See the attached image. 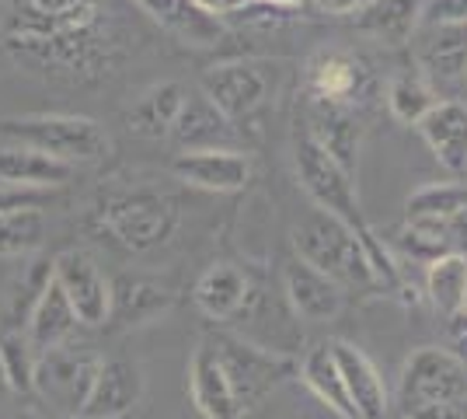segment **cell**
<instances>
[{"instance_id":"39","label":"cell","mask_w":467,"mask_h":419,"mask_svg":"<svg viewBox=\"0 0 467 419\" xmlns=\"http://www.w3.org/2000/svg\"><path fill=\"white\" fill-rule=\"evenodd\" d=\"M265 4H275V7H286V11H304L311 0H265Z\"/></svg>"},{"instance_id":"2","label":"cell","mask_w":467,"mask_h":419,"mask_svg":"<svg viewBox=\"0 0 467 419\" xmlns=\"http://www.w3.org/2000/svg\"><path fill=\"white\" fill-rule=\"evenodd\" d=\"M0 137L39 147L67 164H95L112 154V137L88 116H18L0 122Z\"/></svg>"},{"instance_id":"32","label":"cell","mask_w":467,"mask_h":419,"mask_svg":"<svg viewBox=\"0 0 467 419\" xmlns=\"http://www.w3.org/2000/svg\"><path fill=\"white\" fill-rule=\"evenodd\" d=\"M46 220L42 210H21L11 217H0V256H28L42 245Z\"/></svg>"},{"instance_id":"26","label":"cell","mask_w":467,"mask_h":419,"mask_svg":"<svg viewBox=\"0 0 467 419\" xmlns=\"http://www.w3.org/2000/svg\"><path fill=\"white\" fill-rule=\"evenodd\" d=\"M189 99V91L178 84V80H168V84H157L150 88L143 99H137V105L130 109V130L140 133V137H171L178 116H182V105Z\"/></svg>"},{"instance_id":"14","label":"cell","mask_w":467,"mask_h":419,"mask_svg":"<svg viewBox=\"0 0 467 419\" xmlns=\"http://www.w3.org/2000/svg\"><path fill=\"white\" fill-rule=\"evenodd\" d=\"M143 371L126 357H101L91 399L84 405V416L91 419H126L143 399Z\"/></svg>"},{"instance_id":"31","label":"cell","mask_w":467,"mask_h":419,"mask_svg":"<svg viewBox=\"0 0 467 419\" xmlns=\"http://www.w3.org/2000/svg\"><path fill=\"white\" fill-rule=\"evenodd\" d=\"M36 367H39V353L25 332H7L0 340V378L11 392H32Z\"/></svg>"},{"instance_id":"24","label":"cell","mask_w":467,"mask_h":419,"mask_svg":"<svg viewBox=\"0 0 467 419\" xmlns=\"http://www.w3.org/2000/svg\"><path fill=\"white\" fill-rule=\"evenodd\" d=\"M175 294L147 277H119L112 283V315L119 325H147L171 308Z\"/></svg>"},{"instance_id":"35","label":"cell","mask_w":467,"mask_h":419,"mask_svg":"<svg viewBox=\"0 0 467 419\" xmlns=\"http://www.w3.org/2000/svg\"><path fill=\"white\" fill-rule=\"evenodd\" d=\"M195 7L202 11V15H210V18L223 21V18H234L241 7H248L252 0H192Z\"/></svg>"},{"instance_id":"37","label":"cell","mask_w":467,"mask_h":419,"mask_svg":"<svg viewBox=\"0 0 467 419\" xmlns=\"http://www.w3.org/2000/svg\"><path fill=\"white\" fill-rule=\"evenodd\" d=\"M447 241H450V252H457V256L467 259V210L457 214L453 220H447Z\"/></svg>"},{"instance_id":"23","label":"cell","mask_w":467,"mask_h":419,"mask_svg":"<svg viewBox=\"0 0 467 419\" xmlns=\"http://www.w3.org/2000/svg\"><path fill=\"white\" fill-rule=\"evenodd\" d=\"M352 25L377 42L405 46L422 25V0H367L352 15Z\"/></svg>"},{"instance_id":"18","label":"cell","mask_w":467,"mask_h":419,"mask_svg":"<svg viewBox=\"0 0 467 419\" xmlns=\"http://www.w3.org/2000/svg\"><path fill=\"white\" fill-rule=\"evenodd\" d=\"M419 137L453 175H467V105L457 99H443L429 109L419 126Z\"/></svg>"},{"instance_id":"38","label":"cell","mask_w":467,"mask_h":419,"mask_svg":"<svg viewBox=\"0 0 467 419\" xmlns=\"http://www.w3.org/2000/svg\"><path fill=\"white\" fill-rule=\"evenodd\" d=\"M314 7H321V11H325V15H356V11H359V7H363V4H367V0H311Z\"/></svg>"},{"instance_id":"30","label":"cell","mask_w":467,"mask_h":419,"mask_svg":"<svg viewBox=\"0 0 467 419\" xmlns=\"http://www.w3.org/2000/svg\"><path fill=\"white\" fill-rule=\"evenodd\" d=\"M436 101H443V99L436 95V88H432L419 70L398 74V78L388 84V109L398 122L419 126V122L429 116V109H432Z\"/></svg>"},{"instance_id":"40","label":"cell","mask_w":467,"mask_h":419,"mask_svg":"<svg viewBox=\"0 0 467 419\" xmlns=\"http://www.w3.org/2000/svg\"><path fill=\"white\" fill-rule=\"evenodd\" d=\"M4 419H42L39 413H28V409H25V413H11V416H4Z\"/></svg>"},{"instance_id":"41","label":"cell","mask_w":467,"mask_h":419,"mask_svg":"<svg viewBox=\"0 0 467 419\" xmlns=\"http://www.w3.org/2000/svg\"><path fill=\"white\" fill-rule=\"evenodd\" d=\"M74 419H91V416H74ZM126 419H130V416H126Z\"/></svg>"},{"instance_id":"11","label":"cell","mask_w":467,"mask_h":419,"mask_svg":"<svg viewBox=\"0 0 467 419\" xmlns=\"http://www.w3.org/2000/svg\"><path fill=\"white\" fill-rule=\"evenodd\" d=\"M373 78L367 63L352 57L346 49H321L307 60V74H304V95L321 101H338V105H352L370 95Z\"/></svg>"},{"instance_id":"22","label":"cell","mask_w":467,"mask_h":419,"mask_svg":"<svg viewBox=\"0 0 467 419\" xmlns=\"http://www.w3.org/2000/svg\"><path fill=\"white\" fill-rule=\"evenodd\" d=\"M171 140H175L182 151L227 147L234 140V122L202 91H189V99L182 105V116H178L175 130H171Z\"/></svg>"},{"instance_id":"34","label":"cell","mask_w":467,"mask_h":419,"mask_svg":"<svg viewBox=\"0 0 467 419\" xmlns=\"http://www.w3.org/2000/svg\"><path fill=\"white\" fill-rule=\"evenodd\" d=\"M46 193L39 189H18V185H0V217H11L21 210H39Z\"/></svg>"},{"instance_id":"16","label":"cell","mask_w":467,"mask_h":419,"mask_svg":"<svg viewBox=\"0 0 467 419\" xmlns=\"http://www.w3.org/2000/svg\"><path fill=\"white\" fill-rule=\"evenodd\" d=\"M331 350H335V360H338V371H342V381H346V395H349L352 409H356V419H388L390 395L380 371L373 367V360L359 346H352L346 340H335Z\"/></svg>"},{"instance_id":"27","label":"cell","mask_w":467,"mask_h":419,"mask_svg":"<svg viewBox=\"0 0 467 419\" xmlns=\"http://www.w3.org/2000/svg\"><path fill=\"white\" fill-rule=\"evenodd\" d=\"M300 381L311 388L314 399L321 405H328L331 413H338L342 419H356V409H352L349 395H346V381H342L331 342H321V346L307 350V357L300 360Z\"/></svg>"},{"instance_id":"5","label":"cell","mask_w":467,"mask_h":419,"mask_svg":"<svg viewBox=\"0 0 467 419\" xmlns=\"http://www.w3.org/2000/svg\"><path fill=\"white\" fill-rule=\"evenodd\" d=\"M467 399V360L457 357L453 350L440 346H422L415 350L398 378V405L401 413H422L432 405H450V402Z\"/></svg>"},{"instance_id":"12","label":"cell","mask_w":467,"mask_h":419,"mask_svg":"<svg viewBox=\"0 0 467 419\" xmlns=\"http://www.w3.org/2000/svg\"><path fill=\"white\" fill-rule=\"evenodd\" d=\"M314 143H321L331 158L342 168H349L356 175V161H359V140H363V126L352 105H338V101H321L304 95V112L296 122Z\"/></svg>"},{"instance_id":"33","label":"cell","mask_w":467,"mask_h":419,"mask_svg":"<svg viewBox=\"0 0 467 419\" xmlns=\"http://www.w3.org/2000/svg\"><path fill=\"white\" fill-rule=\"evenodd\" d=\"M422 25H467V0H422Z\"/></svg>"},{"instance_id":"28","label":"cell","mask_w":467,"mask_h":419,"mask_svg":"<svg viewBox=\"0 0 467 419\" xmlns=\"http://www.w3.org/2000/svg\"><path fill=\"white\" fill-rule=\"evenodd\" d=\"M426 298L443 315L457 319L467 311V259L450 252L426 266Z\"/></svg>"},{"instance_id":"19","label":"cell","mask_w":467,"mask_h":419,"mask_svg":"<svg viewBox=\"0 0 467 419\" xmlns=\"http://www.w3.org/2000/svg\"><path fill=\"white\" fill-rule=\"evenodd\" d=\"M78 175L74 164L46 154L39 147H28V143H15L7 140L0 147V185H18V189H59Z\"/></svg>"},{"instance_id":"36","label":"cell","mask_w":467,"mask_h":419,"mask_svg":"<svg viewBox=\"0 0 467 419\" xmlns=\"http://www.w3.org/2000/svg\"><path fill=\"white\" fill-rule=\"evenodd\" d=\"M405 419H467V399L450 402V405H432V409H422V413H409Z\"/></svg>"},{"instance_id":"17","label":"cell","mask_w":467,"mask_h":419,"mask_svg":"<svg viewBox=\"0 0 467 419\" xmlns=\"http://www.w3.org/2000/svg\"><path fill=\"white\" fill-rule=\"evenodd\" d=\"M189 399L202 419H241L231 381L223 374V363L206 336L189 360Z\"/></svg>"},{"instance_id":"8","label":"cell","mask_w":467,"mask_h":419,"mask_svg":"<svg viewBox=\"0 0 467 419\" xmlns=\"http://www.w3.org/2000/svg\"><path fill=\"white\" fill-rule=\"evenodd\" d=\"M53 279L63 287L80 325L95 329V325L109 321V315H112V279H105L101 266L84 248L59 252L53 259Z\"/></svg>"},{"instance_id":"25","label":"cell","mask_w":467,"mask_h":419,"mask_svg":"<svg viewBox=\"0 0 467 419\" xmlns=\"http://www.w3.org/2000/svg\"><path fill=\"white\" fill-rule=\"evenodd\" d=\"M137 4L143 15H150L157 25H164L168 32H175L178 39L192 46H213L223 36V21L202 15L192 0H137Z\"/></svg>"},{"instance_id":"3","label":"cell","mask_w":467,"mask_h":419,"mask_svg":"<svg viewBox=\"0 0 467 419\" xmlns=\"http://www.w3.org/2000/svg\"><path fill=\"white\" fill-rule=\"evenodd\" d=\"M206 340L223 363V374L231 381L241 416L258 409L283 381L300 371V363L279 350H265V346H254V342H244L237 336H223V332H210Z\"/></svg>"},{"instance_id":"13","label":"cell","mask_w":467,"mask_h":419,"mask_svg":"<svg viewBox=\"0 0 467 419\" xmlns=\"http://www.w3.org/2000/svg\"><path fill=\"white\" fill-rule=\"evenodd\" d=\"M178 182L202 189V193H241L252 182V158L237 147H213V151H182L171 161Z\"/></svg>"},{"instance_id":"15","label":"cell","mask_w":467,"mask_h":419,"mask_svg":"<svg viewBox=\"0 0 467 419\" xmlns=\"http://www.w3.org/2000/svg\"><path fill=\"white\" fill-rule=\"evenodd\" d=\"M283 287H286V300H290L293 315L304 321H314V325L338 319V311L346 304V287H338L335 279L317 273L304 259H293L286 266Z\"/></svg>"},{"instance_id":"9","label":"cell","mask_w":467,"mask_h":419,"mask_svg":"<svg viewBox=\"0 0 467 419\" xmlns=\"http://www.w3.org/2000/svg\"><path fill=\"white\" fill-rule=\"evenodd\" d=\"M199 91L213 101L227 120L237 122L254 116L265 105V99H269V78H265V70L258 63L227 60L216 63V67H210L202 74Z\"/></svg>"},{"instance_id":"6","label":"cell","mask_w":467,"mask_h":419,"mask_svg":"<svg viewBox=\"0 0 467 419\" xmlns=\"http://www.w3.org/2000/svg\"><path fill=\"white\" fill-rule=\"evenodd\" d=\"M98 367L101 357L91 353L88 346H70L63 342L57 350L42 353L39 367H36V395L46 405H53L57 413H63L67 419L84 416V405L91 399L95 388Z\"/></svg>"},{"instance_id":"4","label":"cell","mask_w":467,"mask_h":419,"mask_svg":"<svg viewBox=\"0 0 467 419\" xmlns=\"http://www.w3.org/2000/svg\"><path fill=\"white\" fill-rule=\"evenodd\" d=\"M293 164H296V179L304 185V193L311 196L317 210L346 220L352 231L367 227V220L359 214L356 182H352L356 175L331 158L321 143H314L304 130H296V137H293Z\"/></svg>"},{"instance_id":"1","label":"cell","mask_w":467,"mask_h":419,"mask_svg":"<svg viewBox=\"0 0 467 419\" xmlns=\"http://www.w3.org/2000/svg\"><path fill=\"white\" fill-rule=\"evenodd\" d=\"M293 245H296V259H304L317 273L331 277L338 287H373L377 283L359 231H352L346 220L331 217L325 210H311L293 227Z\"/></svg>"},{"instance_id":"7","label":"cell","mask_w":467,"mask_h":419,"mask_svg":"<svg viewBox=\"0 0 467 419\" xmlns=\"http://www.w3.org/2000/svg\"><path fill=\"white\" fill-rule=\"evenodd\" d=\"M101 224H105V231L122 248H130V252H150V248L164 245V241L175 235L178 210L168 196L140 189V193H122V196L105 203Z\"/></svg>"},{"instance_id":"20","label":"cell","mask_w":467,"mask_h":419,"mask_svg":"<svg viewBox=\"0 0 467 419\" xmlns=\"http://www.w3.org/2000/svg\"><path fill=\"white\" fill-rule=\"evenodd\" d=\"M78 325L80 321H78V315H74L67 294H63V287H59L57 279H53V273H49L46 283L39 287V298L32 304V311H28L25 336H28V342L36 346V353L42 357V353L57 350L63 342H70Z\"/></svg>"},{"instance_id":"10","label":"cell","mask_w":467,"mask_h":419,"mask_svg":"<svg viewBox=\"0 0 467 419\" xmlns=\"http://www.w3.org/2000/svg\"><path fill=\"white\" fill-rule=\"evenodd\" d=\"M415 67L436 88L467 84V25H419L415 32Z\"/></svg>"},{"instance_id":"29","label":"cell","mask_w":467,"mask_h":419,"mask_svg":"<svg viewBox=\"0 0 467 419\" xmlns=\"http://www.w3.org/2000/svg\"><path fill=\"white\" fill-rule=\"evenodd\" d=\"M467 210V182H429L405 200V220L447 224Z\"/></svg>"},{"instance_id":"21","label":"cell","mask_w":467,"mask_h":419,"mask_svg":"<svg viewBox=\"0 0 467 419\" xmlns=\"http://www.w3.org/2000/svg\"><path fill=\"white\" fill-rule=\"evenodd\" d=\"M252 298L254 294H252V279H248V273H241L237 266H231V262H216V266H210L202 277L195 279V290H192L195 308L213 321L237 319V315L248 308V300Z\"/></svg>"}]
</instances>
